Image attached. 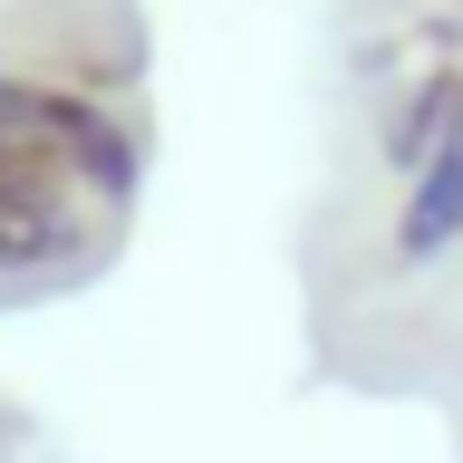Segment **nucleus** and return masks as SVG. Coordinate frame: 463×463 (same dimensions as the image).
Segmentation results:
<instances>
[{
    "instance_id": "f03ea898",
    "label": "nucleus",
    "mask_w": 463,
    "mask_h": 463,
    "mask_svg": "<svg viewBox=\"0 0 463 463\" xmlns=\"http://www.w3.org/2000/svg\"><path fill=\"white\" fill-rule=\"evenodd\" d=\"M78 184L39 155V145L0 116V280H39V270H68L87 241L78 222Z\"/></svg>"
},
{
    "instance_id": "f257e3e1",
    "label": "nucleus",
    "mask_w": 463,
    "mask_h": 463,
    "mask_svg": "<svg viewBox=\"0 0 463 463\" xmlns=\"http://www.w3.org/2000/svg\"><path fill=\"white\" fill-rule=\"evenodd\" d=\"M0 116H10V126H20L87 203H126V194H136L145 145L126 136V116H107L97 97H78V87H39V78H0Z\"/></svg>"
},
{
    "instance_id": "39448f33",
    "label": "nucleus",
    "mask_w": 463,
    "mask_h": 463,
    "mask_svg": "<svg viewBox=\"0 0 463 463\" xmlns=\"http://www.w3.org/2000/svg\"><path fill=\"white\" fill-rule=\"evenodd\" d=\"M0 78H10V68H0Z\"/></svg>"
},
{
    "instance_id": "7ed1b4c3",
    "label": "nucleus",
    "mask_w": 463,
    "mask_h": 463,
    "mask_svg": "<svg viewBox=\"0 0 463 463\" xmlns=\"http://www.w3.org/2000/svg\"><path fill=\"white\" fill-rule=\"evenodd\" d=\"M454 136H463V68H425V78L386 107L376 155H386V174H405V184H415V174H425Z\"/></svg>"
},
{
    "instance_id": "20e7f679",
    "label": "nucleus",
    "mask_w": 463,
    "mask_h": 463,
    "mask_svg": "<svg viewBox=\"0 0 463 463\" xmlns=\"http://www.w3.org/2000/svg\"><path fill=\"white\" fill-rule=\"evenodd\" d=\"M463 241V136L434 155L415 184H405V213H396V260L405 270H425V260H444Z\"/></svg>"
}]
</instances>
